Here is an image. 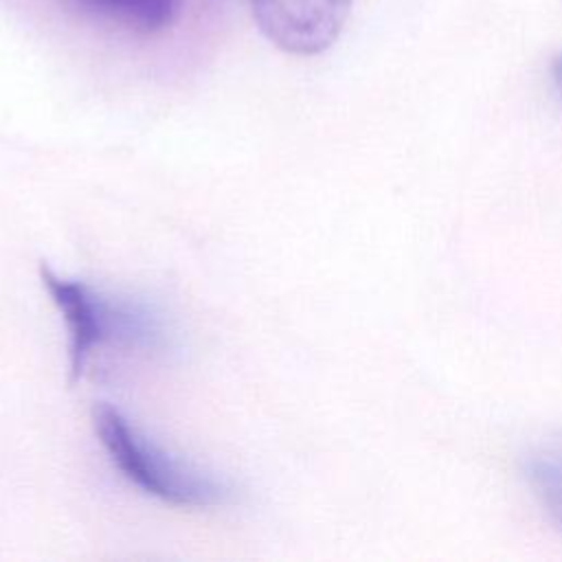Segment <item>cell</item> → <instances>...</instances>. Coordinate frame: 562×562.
Masks as SVG:
<instances>
[{
    "label": "cell",
    "mask_w": 562,
    "mask_h": 562,
    "mask_svg": "<svg viewBox=\"0 0 562 562\" xmlns=\"http://www.w3.org/2000/svg\"><path fill=\"white\" fill-rule=\"evenodd\" d=\"M92 424L114 468L147 496L176 507H215L231 498L224 481L171 457L116 406L97 404Z\"/></svg>",
    "instance_id": "cell-1"
},
{
    "label": "cell",
    "mask_w": 562,
    "mask_h": 562,
    "mask_svg": "<svg viewBox=\"0 0 562 562\" xmlns=\"http://www.w3.org/2000/svg\"><path fill=\"white\" fill-rule=\"evenodd\" d=\"M40 279L68 327L70 382L81 378L90 353L103 342L143 349L165 345V323L154 307L103 296L81 281L59 277L44 261L40 263Z\"/></svg>",
    "instance_id": "cell-2"
},
{
    "label": "cell",
    "mask_w": 562,
    "mask_h": 562,
    "mask_svg": "<svg viewBox=\"0 0 562 562\" xmlns=\"http://www.w3.org/2000/svg\"><path fill=\"white\" fill-rule=\"evenodd\" d=\"M259 31L292 55L327 50L345 29L353 0H248Z\"/></svg>",
    "instance_id": "cell-3"
},
{
    "label": "cell",
    "mask_w": 562,
    "mask_h": 562,
    "mask_svg": "<svg viewBox=\"0 0 562 562\" xmlns=\"http://www.w3.org/2000/svg\"><path fill=\"white\" fill-rule=\"evenodd\" d=\"M83 13L130 33L154 35L171 26L178 0H72Z\"/></svg>",
    "instance_id": "cell-4"
},
{
    "label": "cell",
    "mask_w": 562,
    "mask_h": 562,
    "mask_svg": "<svg viewBox=\"0 0 562 562\" xmlns=\"http://www.w3.org/2000/svg\"><path fill=\"white\" fill-rule=\"evenodd\" d=\"M529 479L549 516L562 529V465L551 461H533L529 465Z\"/></svg>",
    "instance_id": "cell-5"
},
{
    "label": "cell",
    "mask_w": 562,
    "mask_h": 562,
    "mask_svg": "<svg viewBox=\"0 0 562 562\" xmlns=\"http://www.w3.org/2000/svg\"><path fill=\"white\" fill-rule=\"evenodd\" d=\"M551 72H553V83H555V88H558V92H560V97H562V55L555 57Z\"/></svg>",
    "instance_id": "cell-6"
}]
</instances>
